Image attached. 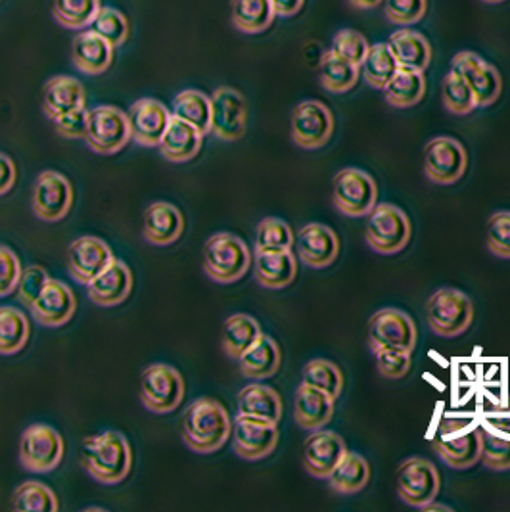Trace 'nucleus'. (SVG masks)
Masks as SVG:
<instances>
[{"mask_svg": "<svg viewBox=\"0 0 510 512\" xmlns=\"http://www.w3.org/2000/svg\"><path fill=\"white\" fill-rule=\"evenodd\" d=\"M232 436L227 409L213 397H198L183 415V442L198 455L217 453Z\"/></svg>", "mask_w": 510, "mask_h": 512, "instance_id": "nucleus-1", "label": "nucleus"}, {"mask_svg": "<svg viewBox=\"0 0 510 512\" xmlns=\"http://www.w3.org/2000/svg\"><path fill=\"white\" fill-rule=\"evenodd\" d=\"M81 463L94 482L104 486H116L131 472V443L117 430L94 434L83 442Z\"/></svg>", "mask_w": 510, "mask_h": 512, "instance_id": "nucleus-2", "label": "nucleus"}, {"mask_svg": "<svg viewBox=\"0 0 510 512\" xmlns=\"http://www.w3.org/2000/svg\"><path fill=\"white\" fill-rule=\"evenodd\" d=\"M432 449L449 468L466 470L480 463V424L463 417L441 420Z\"/></svg>", "mask_w": 510, "mask_h": 512, "instance_id": "nucleus-3", "label": "nucleus"}, {"mask_svg": "<svg viewBox=\"0 0 510 512\" xmlns=\"http://www.w3.org/2000/svg\"><path fill=\"white\" fill-rule=\"evenodd\" d=\"M204 273L217 284H232L242 279L252 267L248 244L232 233L209 236L202 252Z\"/></svg>", "mask_w": 510, "mask_h": 512, "instance_id": "nucleus-4", "label": "nucleus"}, {"mask_svg": "<svg viewBox=\"0 0 510 512\" xmlns=\"http://www.w3.org/2000/svg\"><path fill=\"white\" fill-rule=\"evenodd\" d=\"M185 392V378L173 365L152 363L140 374V403L154 415L177 411L185 399Z\"/></svg>", "mask_w": 510, "mask_h": 512, "instance_id": "nucleus-5", "label": "nucleus"}, {"mask_svg": "<svg viewBox=\"0 0 510 512\" xmlns=\"http://www.w3.org/2000/svg\"><path fill=\"white\" fill-rule=\"evenodd\" d=\"M424 317L436 336L457 338L472 325L474 305L463 290L440 288L428 298Z\"/></svg>", "mask_w": 510, "mask_h": 512, "instance_id": "nucleus-6", "label": "nucleus"}, {"mask_svg": "<svg viewBox=\"0 0 510 512\" xmlns=\"http://www.w3.org/2000/svg\"><path fill=\"white\" fill-rule=\"evenodd\" d=\"M367 217L365 240L372 252L395 256L407 248L413 229L405 211L394 204H376Z\"/></svg>", "mask_w": 510, "mask_h": 512, "instance_id": "nucleus-7", "label": "nucleus"}, {"mask_svg": "<svg viewBox=\"0 0 510 512\" xmlns=\"http://www.w3.org/2000/svg\"><path fill=\"white\" fill-rule=\"evenodd\" d=\"M332 204L346 217H367L378 202V187L367 171L346 167L332 179Z\"/></svg>", "mask_w": 510, "mask_h": 512, "instance_id": "nucleus-8", "label": "nucleus"}, {"mask_svg": "<svg viewBox=\"0 0 510 512\" xmlns=\"http://www.w3.org/2000/svg\"><path fill=\"white\" fill-rule=\"evenodd\" d=\"M397 497L413 509H424L440 493V472L424 457H409L397 466L394 476Z\"/></svg>", "mask_w": 510, "mask_h": 512, "instance_id": "nucleus-9", "label": "nucleus"}, {"mask_svg": "<svg viewBox=\"0 0 510 512\" xmlns=\"http://www.w3.org/2000/svg\"><path fill=\"white\" fill-rule=\"evenodd\" d=\"M20 465L35 474H48L64 461L66 443L60 432L48 424H31L20 438Z\"/></svg>", "mask_w": 510, "mask_h": 512, "instance_id": "nucleus-10", "label": "nucleus"}, {"mask_svg": "<svg viewBox=\"0 0 510 512\" xmlns=\"http://www.w3.org/2000/svg\"><path fill=\"white\" fill-rule=\"evenodd\" d=\"M422 169L434 185L449 187L459 183L468 169V152L463 142L453 137L428 140L422 152Z\"/></svg>", "mask_w": 510, "mask_h": 512, "instance_id": "nucleus-11", "label": "nucleus"}, {"mask_svg": "<svg viewBox=\"0 0 510 512\" xmlns=\"http://www.w3.org/2000/svg\"><path fill=\"white\" fill-rule=\"evenodd\" d=\"M85 140L94 154L114 156L133 140L129 117L117 106H96L87 116Z\"/></svg>", "mask_w": 510, "mask_h": 512, "instance_id": "nucleus-12", "label": "nucleus"}, {"mask_svg": "<svg viewBox=\"0 0 510 512\" xmlns=\"http://www.w3.org/2000/svg\"><path fill=\"white\" fill-rule=\"evenodd\" d=\"M417 342V325L405 311L386 307L372 315L369 321V348L372 351L403 350L413 353Z\"/></svg>", "mask_w": 510, "mask_h": 512, "instance_id": "nucleus-13", "label": "nucleus"}, {"mask_svg": "<svg viewBox=\"0 0 510 512\" xmlns=\"http://www.w3.org/2000/svg\"><path fill=\"white\" fill-rule=\"evenodd\" d=\"M73 206V188L66 175L47 169L37 175L31 188V211L45 223H58L68 217Z\"/></svg>", "mask_w": 510, "mask_h": 512, "instance_id": "nucleus-14", "label": "nucleus"}, {"mask_svg": "<svg viewBox=\"0 0 510 512\" xmlns=\"http://www.w3.org/2000/svg\"><path fill=\"white\" fill-rule=\"evenodd\" d=\"M457 73L459 77H463L466 85L470 87V91L474 93L476 98V106L478 108H489L491 104H495L503 91V79L499 70L486 62L480 54L463 50L457 52L451 60V70Z\"/></svg>", "mask_w": 510, "mask_h": 512, "instance_id": "nucleus-15", "label": "nucleus"}, {"mask_svg": "<svg viewBox=\"0 0 510 512\" xmlns=\"http://www.w3.org/2000/svg\"><path fill=\"white\" fill-rule=\"evenodd\" d=\"M248 104L232 87H219L211 96V133L223 142H236L246 135Z\"/></svg>", "mask_w": 510, "mask_h": 512, "instance_id": "nucleus-16", "label": "nucleus"}, {"mask_svg": "<svg viewBox=\"0 0 510 512\" xmlns=\"http://www.w3.org/2000/svg\"><path fill=\"white\" fill-rule=\"evenodd\" d=\"M334 133V116L319 100L300 102L292 112V140L303 150H319Z\"/></svg>", "mask_w": 510, "mask_h": 512, "instance_id": "nucleus-17", "label": "nucleus"}, {"mask_svg": "<svg viewBox=\"0 0 510 512\" xmlns=\"http://www.w3.org/2000/svg\"><path fill=\"white\" fill-rule=\"evenodd\" d=\"M279 445V426L236 415L232 422V449L244 461H261Z\"/></svg>", "mask_w": 510, "mask_h": 512, "instance_id": "nucleus-18", "label": "nucleus"}, {"mask_svg": "<svg viewBox=\"0 0 510 512\" xmlns=\"http://www.w3.org/2000/svg\"><path fill=\"white\" fill-rule=\"evenodd\" d=\"M346 453H348V445L340 434L323 430V428L313 430L303 442V470L317 480H326L328 474L344 459Z\"/></svg>", "mask_w": 510, "mask_h": 512, "instance_id": "nucleus-19", "label": "nucleus"}, {"mask_svg": "<svg viewBox=\"0 0 510 512\" xmlns=\"http://www.w3.org/2000/svg\"><path fill=\"white\" fill-rule=\"evenodd\" d=\"M114 259L112 248L104 240L96 236H81L68 248V271L77 284L89 286Z\"/></svg>", "mask_w": 510, "mask_h": 512, "instance_id": "nucleus-20", "label": "nucleus"}, {"mask_svg": "<svg viewBox=\"0 0 510 512\" xmlns=\"http://www.w3.org/2000/svg\"><path fill=\"white\" fill-rule=\"evenodd\" d=\"M127 117L131 125V139L144 148H156L173 114L156 98H140L129 108Z\"/></svg>", "mask_w": 510, "mask_h": 512, "instance_id": "nucleus-21", "label": "nucleus"}, {"mask_svg": "<svg viewBox=\"0 0 510 512\" xmlns=\"http://www.w3.org/2000/svg\"><path fill=\"white\" fill-rule=\"evenodd\" d=\"M29 311L39 325L60 328L73 319L77 311V298L66 282L50 279L47 288L29 307Z\"/></svg>", "mask_w": 510, "mask_h": 512, "instance_id": "nucleus-22", "label": "nucleus"}, {"mask_svg": "<svg viewBox=\"0 0 510 512\" xmlns=\"http://www.w3.org/2000/svg\"><path fill=\"white\" fill-rule=\"evenodd\" d=\"M296 252L303 265L325 269L340 256V238L323 223H309L298 233Z\"/></svg>", "mask_w": 510, "mask_h": 512, "instance_id": "nucleus-23", "label": "nucleus"}, {"mask_svg": "<svg viewBox=\"0 0 510 512\" xmlns=\"http://www.w3.org/2000/svg\"><path fill=\"white\" fill-rule=\"evenodd\" d=\"M185 233V217L169 202H154L142 217V236L152 246H171Z\"/></svg>", "mask_w": 510, "mask_h": 512, "instance_id": "nucleus-24", "label": "nucleus"}, {"mask_svg": "<svg viewBox=\"0 0 510 512\" xmlns=\"http://www.w3.org/2000/svg\"><path fill=\"white\" fill-rule=\"evenodd\" d=\"M133 292V273L121 259H114L106 271H102L87 286V296L100 307H116L129 298Z\"/></svg>", "mask_w": 510, "mask_h": 512, "instance_id": "nucleus-25", "label": "nucleus"}, {"mask_svg": "<svg viewBox=\"0 0 510 512\" xmlns=\"http://www.w3.org/2000/svg\"><path fill=\"white\" fill-rule=\"evenodd\" d=\"M87 106L85 87L70 75L52 77L43 91V110L52 121Z\"/></svg>", "mask_w": 510, "mask_h": 512, "instance_id": "nucleus-26", "label": "nucleus"}, {"mask_svg": "<svg viewBox=\"0 0 510 512\" xmlns=\"http://www.w3.org/2000/svg\"><path fill=\"white\" fill-rule=\"evenodd\" d=\"M204 144V133L179 117H171L167 131L158 148L163 158L171 163H186L194 160Z\"/></svg>", "mask_w": 510, "mask_h": 512, "instance_id": "nucleus-27", "label": "nucleus"}, {"mask_svg": "<svg viewBox=\"0 0 510 512\" xmlns=\"http://www.w3.org/2000/svg\"><path fill=\"white\" fill-rule=\"evenodd\" d=\"M114 47L94 31H81L71 43L73 66L87 75H102L112 66Z\"/></svg>", "mask_w": 510, "mask_h": 512, "instance_id": "nucleus-28", "label": "nucleus"}, {"mask_svg": "<svg viewBox=\"0 0 510 512\" xmlns=\"http://www.w3.org/2000/svg\"><path fill=\"white\" fill-rule=\"evenodd\" d=\"M254 275L257 284L267 290H282L298 277V265L292 250L255 252Z\"/></svg>", "mask_w": 510, "mask_h": 512, "instance_id": "nucleus-29", "label": "nucleus"}, {"mask_svg": "<svg viewBox=\"0 0 510 512\" xmlns=\"http://www.w3.org/2000/svg\"><path fill=\"white\" fill-rule=\"evenodd\" d=\"M388 47L394 54L395 62L399 66V70L424 71L430 68L432 62V47L428 43V39L413 31V29H399L390 35Z\"/></svg>", "mask_w": 510, "mask_h": 512, "instance_id": "nucleus-30", "label": "nucleus"}, {"mask_svg": "<svg viewBox=\"0 0 510 512\" xmlns=\"http://www.w3.org/2000/svg\"><path fill=\"white\" fill-rule=\"evenodd\" d=\"M282 363V353L275 338L269 334H261L250 350L244 351V355L238 359V369L242 376L261 382L279 373Z\"/></svg>", "mask_w": 510, "mask_h": 512, "instance_id": "nucleus-31", "label": "nucleus"}, {"mask_svg": "<svg viewBox=\"0 0 510 512\" xmlns=\"http://www.w3.org/2000/svg\"><path fill=\"white\" fill-rule=\"evenodd\" d=\"M334 399L325 392L300 384L294 397V420L303 430H319L325 428L334 415Z\"/></svg>", "mask_w": 510, "mask_h": 512, "instance_id": "nucleus-32", "label": "nucleus"}, {"mask_svg": "<svg viewBox=\"0 0 510 512\" xmlns=\"http://www.w3.org/2000/svg\"><path fill=\"white\" fill-rule=\"evenodd\" d=\"M238 415L265 420L279 426L282 419V399L277 390L261 382L248 384L238 394Z\"/></svg>", "mask_w": 510, "mask_h": 512, "instance_id": "nucleus-33", "label": "nucleus"}, {"mask_svg": "<svg viewBox=\"0 0 510 512\" xmlns=\"http://www.w3.org/2000/svg\"><path fill=\"white\" fill-rule=\"evenodd\" d=\"M371 480V466L367 459L359 453L348 451L344 459L334 466V470L328 474L326 482L332 491L340 495H353L367 488Z\"/></svg>", "mask_w": 510, "mask_h": 512, "instance_id": "nucleus-34", "label": "nucleus"}, {"mask_svg": "<svg viewBox=\"0 0 510 512\" xmlns=\"http://www.w3.org/2000/svg\"><path fill=\"white\" fill-rule=\"evenodd\" d=\"M261 334H263V330H261V326L255 321L254 317L244 315V313H236L223 323L221 348H223L227 357L238 361L244 355V351L250 350V346Z\"/></svg>", "mask_w": 510, "mask_h": 512, "instance_id": "nucleus-35", "label": "nucleus"}, {"mask_svg": "<svg viewBox=\"0 0 510 512\" xmlns=\"http://www.w3.org/2000/svg\"><path fill=\"white\" fill-rule=\"evenodd\" d=\"M277 12L271 0H231V22L246 35L267 31L275 22Z\"/></svg>", "mask_w": 510, "mask_h": 512, "instance_id": "nucleus-36", "label": "nucleus"}, {"mask_svg": "<svg viewBox=\"0 0 510 512\" xmlns=\"http://www.w3.org/2000/svg\"><path fill=\"white\" fill-rule=\"evenodd\" d=\"M361 75V66L338 56L334 50H328L321 58L319 79L323 89L332 94H344L351 91Z\"/></svg>", "mask_w": 510, "mask_h": 512, "instance_id": "nucleus-37", "label": "nucleus"}, {"mask_svg": "<svg viewBox=\"0 0 510 512\" xmlns=\"http://www.w3.org/2000/svg\"><path fill=\"white\" fill-rule=\"evenodd\" d=\"M384 98L392 108H413L422 102L426 94V79L424 73L411 70H397L390 83L382 89Z\"/></svg>", "mask_w": 510, "mask_h": 512, "instance_id": "nucleus-38", "label": "nucleus"}, {"mask_svg": "<svg viewBox=\"0 0 510 512\" xmlns=\"http://www.w3.org/2000/svg\"><path fill=\"white\" fill-rule=\"evenodd\" d=\"M171 114L194 125L204 135L211 133V96L202 91L186 89L183 93L177 94L173 98Z\"/></svg>", "mask_w": 510, "mask_h": 512, "instance_id": "nucleus-39", "label": "nucleus"}, {"mask_svg": "<svg viewBox=\"0 0 510 512\" xmlns=\"http://www.w3.org/2000/svg\"><path fill=\"white\" fill-rule=\"evenodd\" d=\"M31 338V326L20 309L12 305L0 307V355H16Z\"/></svg>", "mask_w": 510, "mask_h": 512, "instance_id": "nucleus-40", "label": "nucleus"}, {"mask_svg": "<svg viewBox=\"0 0 510 512\" xmlns=\"http://www.w3.org/2000/svg\"><path fill=\"white\" fill-rule=\"evenodd\" d=\"M399 70L397 62H395L394 54L388 47V43H376L369 48L363 64H361V73L367 81V85H371L372 89L382 91L390 79L394 77Z\"/></svg>", "mask_w": 510, "mask_h": 512, "instance_id": "nucleus-41", "label": "nucleus"}, {"mask_svg": "<svg viewBox=\"0 0 510 512\" xmlns=\"http://www.w3.org/2000/svg\"><path fill=\"white\" fill-rule=\"evenodd\" d=\"M480 451V461L489 470H510V432L480 424Z\"/></svg>", "mask_w": 510, "mask_h": 512, "instance_id": "nucleus-42", "label": "nucleus"}, {"mask_svg": "<svg viewBox=\"0 0 510 512\" xmlns=\"http://www.w3.org/2000/svg\"><path fill=\"white\" fill-rule=\"evenodd\" d=\"M302 384L325 392L334 401L342 396L344 390V374L338 365L326 359H311L302 371Z\"/></svg>", "mask_w": 510, "mask_h": 512, "instance_id": "nucleus-43", "label": "nucleus"}, {"mask_svg": "<svg viewBox=\"0 0 510 512\" xmlns=\"http://www.w3.org/2000/svg\"><path fill=\"white\" fill-rule=\"evenodd\" d=\"M12 509L22 512H56L60 509L58 497L43 482L29 480L20 484L12 495Z\"/></svg>", "mask_w": 510, "mask_h": 512, "instance_id": "nucleus-44", "label": "nucleus"}, {"mask_svg": "<svg viewBox=\"0 0 510 512\" xmlns=\"http://www.w3.org/2000/svg\"><path fill=\"white\" fill-rule=\"evenodd\" d=\"M296 244L294 233L279 217H265L255 231L254 252H288Z\"/></svg>", "mask_w": 510, "mask_h": 512, "instance_id": "nucleus-45", "label": "nucleus"}, {"mask_svg": "<svg viewBox=\"0 0 510 512\" xmlns=\"http://www.w3.org/2000/svg\"><path fill=\"white\" fill-rule=\"evenodd\" d=\"M100 0H52V16L66 29L89 27L100 10Z\"/></svg>", "mask_w": 510, "mask_h": 512, "instance_id": "nucleus-46", "label": "nucleus"}, {"mask_svg": "<svg viewBox=\"0 0 510 512\" xmlns=\"http://www.w3.org/2000/svg\"><path fill=\"white\" fill-rule=\"evenodd\" d=\"M441 102L445 106V110L453 116H468L472 114L478 106H476V98L474 93L470 91V87L466 85L463 77H459L457 73L449 71L443 77L441 83Z\"/></svg>", "mask_w": 510, "mask_h": 512, "instance_id": "nucleus-47", "label": "nucleus"}, {"mask_svg": "<svg viewBox=\"0 0 510 512\" xmlns=\"http://www.w3.org/2000/svg\"><path fill=\"white\" fill-rule=\"evenodd\" d=\"M91 31L106 39L112 47H121L127 41L129 35V22L127 18L112 6H100L96 12L93 22H91Z\"/></svg>", "mask_w": 510, "mask_h": 512, "instance_id": "nucleus-48", "label": "nucleus"}, {"mask_svg": "<svg viewBox=\"0 0 510 512\" xmlns=\"http://www.w3.org/2000/svg\"><path fill=\"white\" fill-rule=\"evenodd\" d=\"M486 246L493 256L510 259V211H497L487 219Z\"/></svg>", "mask_w": 510, "mask_h": 512, "instance_id": "nucleus-49", "label": "nucleus"}, {"mask_svg": "<svg viewBox=\"0 0 510 512\" xmlns=\"http://www.w3.org/2000/svg\"><path fill=\"white\" fill-rule=\"evenodd\" d=\"M388 22L401 27L415 25L426 16L428 0H382Z\"/></svg>", "mask_w": 510, "mask_h": 512, "instance_id": "nucleus-50", "label": "nucleus"}, {"mask_svg": "<svg viewBox=\"0 0 510 512\" xmlns=\"http://www.w3.org/2000/svg\"><path fill=\"white\" fill-rule=\"evenodd\" d=\"M369 48H371V45L365 39V35H361L355 29H342V31H338L334 35L330 50H334L338 56L346 58L349 62L361 66L365 56H367V52H369Z\"/></svg>", "mask_w": 510, "mask_h": 512, "instance_id": "nucleus-51", "label": "nucleus"}, {"mask_svg": "<svg viewBox=\"0 0 510 512\" xmlns=\"http://www.w3.org/2000/svg\"><path fill=\"white\" fill-rule=\"evenodd\" d=\"M48 280H50V275L45 267H41V265L25 267L20 282H18V288H16L18 300L24 303L25 307H31L33 302L41 296V292L47 288Z\"/></svg>", "mask_w": 510, "mask_h": 512, "instance_id": "nucleus-52", "label": "nucleus"}, {"mask_svg": "<svg viewBox=\"0 0 510 512\" xmlns=\"http://www.w3.org/2000/svg\"><path fill=\"white\" fill-rule=\"evenodd\" d=\"M374 361L380 376L388 380H399L411 369V353L403 350H376Z\"/></svg>", "mask_w": 510, "mask_h": 512, "instance_id": "nucleus-53", "label": "nucleus"}, {"mask_svg": "<svg viewBox=\"0 0 510 512\" xmlns=\"http://www.w3.org/2000/svg\"><path fill=\"white\" fill-rule=\"evenodd\" d=\"M22 263L16 252L4 244H0V298H8L16 292L22 277Z\"/></svg>", "mask_w": 510, "mask_h": 512, "instance_id": "nucleus-54", "label": "nucleus"}, {"mask_svg": "<svg viewBox=\"0 0 510 512\" xmlns=\"http://www.w3.org/2000/svg\"><path fill=\"white\" fill-rule=\"evenodd\" d=\"M87 116H89V110L87 108H81V110H75L68 116H62L60 119L54 121V129L60 137L64 139H85V133H87Z\"/></svg>", "mask_w": 510, "mask_h": 512, "instance_id": "nucleus-55", "label": "nucleus"}, {"mask_svg": "<svg viewBox=\"0 0 510 512\" xmlns=\"http://www.w3.org/2000/svg\"><path fill=\"white\" fill-rule=\"evenodd\" d=\"M484 419H486L484 424L487 426L501 430V432H510V396L499 401L495 407L487 409Z\"/></svg>", "mask_w": 510, "mask_h": 512, "instance_id": "nucleus-56", "label": "nucleus"}, {"mask_svg": "<svg viewBox=\"0 0 510 512\" xmlns=\"http://www.w3.org/2000/svg\"><path fill=\"white\" fill-rule=\"evenodd\" d=\"M16 179H18V169L14 160L0 152V196H6L12 188L16 187Z\"/></svg>", "mask_w": 510, "mask_h": 512, "instance_id": "nucleus-57", "label": "nucleus"}, {"mask_svg": "<svg viewBox=\"0 0 510 512\" xmlns=\"http://www.w3.org/2000/svg\"><path fill=\"white\" fill-rule=\"evenodd\" d=\"M273 8L280 18H292L303 8L305 0H271Z\"/></svg>", "mask_w": 510, "mask_h": 512, "instance_id": "nucleus-58", "label": "nucleus"}, {"mask_svg": "<svg viewBox=\"0 0 510 512\" xmlns=\"http://www.w3.org/2000/svg\"><path fill=\"white\" fill-rule=\"evenodd\" d=\"M349 4L357 10H372L378 4H382V0H349Z\"/></svg>", "mask_w": 510, "mask_h": 512, "instance_id": "nucleus-59", "label": "nucleus"}, {"mask_svg": "<svg viewBox=\"0 0 510 512\" xmlns=\"http://www.w3.org/2000/svg\"><path fill=\"white\" fill-rule=\"evenodd\" d=\"M482 2H486V4H503L505 0H482Z\"/></svg>", "mask_w": 510, "mask_h": 512, "instance_id": "nucleus-60", "label": "nucleus"}]
</instances>
